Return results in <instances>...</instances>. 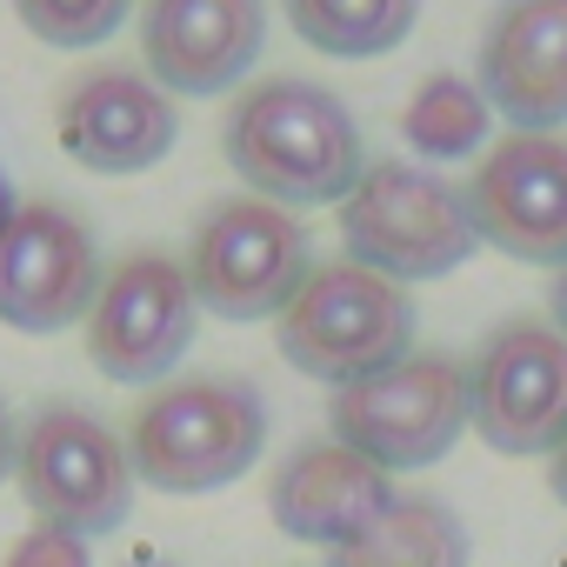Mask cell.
I'll return each mask as SVG.
<instances>
[{"mask_svg": "<svg viewBox=\"0 0 567 567\" xmlns=\"http://www.w3.org/2000/svg\"><path fill=\"white\" fill-rule=\"evenodd\" d=\"M220 147L234 161V174L247 181V194L274 200V207H341L354 194L361 167V127L348 114L341 94L274 74L254 81L220 127Z\"/></svg>", "mask_w": 567, "mask_h": 567, "instance_id": "cell-1", "label": "cell"}, {"mask_svg": "<svg viewBox=\"0 0 567 567\" xmlns=\"http://www.w3.org/2000/svg\"><path fill=\"white\" fill-rule=\"evenodd\" d=\"M267 447V401L254 381L200 374L154 388L127 421V467L154 494H214Z\"/></svg>", "mask_w": 567, "mask_h": 567, "instance_id": "cell-2", "label": "cell"}, {"mask_svg": "<svg viewBox=\"0 0 567 567\" xmlns=\"http://www.w3.org/2000/svg\"><path fill=\"white\" fill-rule=\"evenodd\" d=\"M280 361L321 388H354L401 354H414V301L388 274L361 260H328L301 280V295L280 308Z\"/></svg>", "mask_w": 567, "mask_h": 567, "instance_id": "cell-3", "label": "cell"}, {"mask_svg": "<svg viewBox=\"0 0 567 567\" xmlns=\"http://www.w3.org/2000/svg\"><path fill=\"white\" fill-rule=\"evenodd\" d=\"M334 441L354 447L361 461L408 474V467H434L447 461V447H461V434L474 427V401H467V368L441 348H414L394 368L334 388L328 401Z\"/></svg>", "mask_w": 567, "mask_h": 567, "instance_id": "cell-4", "label": "cell"}, {"mask_svg": "<svg viewBox=\"0 0 567 567\" xmlns=\"http://www.w3.org/2000/svg\"><path fill=\"white\" fill-rule=\"evenodd\" d=\"M341 247H348V260H361V267L388 274L394 288H408V280L454 274L481 247V234H474L467 194L454 181H441L434 167L381 161L341 200Z\"/></svg>", "mask_w": 567, "mask_h": 567, "instance_id": "cell-5", "label": "cell"}, {"mask_svg": "<svg viewBox=\"0 0 567 567\" xmlns=\"http://www.w3.org/2000/svg\"><path fill=\"white\" fill-rule=\"evenodd\" d=\"M181 267H187L194 301L207 315L260 321V315H280L301 295V280L315 274V247H308L301 214L274 207L260 194H234L194 227Z\"/></svg>", "mask_w": 567, "mask_h": 567, "instance_id": "cell-6", "label": "cell"}, {"mask_svg": "<svg viewBox=\"0 0 567 567\" xmlns=\"http://www.w3.org/2000/svg\"><path fill=\"white\" fill-rule=\"evenodd\" d=\"M14 481H21V501L34 507V520L68 527L81 540L114 534L134 514L127 441H114V427L74 401L34 408V421L21 427V447H14Z\"/></svg>", "mask_w": 567, "mask_h": 567, "instance_id": "cell-7", "label": "cell"}, {"mask_svg": "<svg viewBox=\"0 0 567 567\" xmlns=\"http://www.w3.org/2000/svg\"><path fill=\"white\" fill-rule=\"evenodd\" d=\"M474 434L494 454H560L567 447V334L554 321H507L467 361Z\"/></svg>", "mask_w": 567, "mask_h": 567, "instance_id": "cell-8", "label": "cell"}, {"mask_svg": "<svg viewBox=\"0 0 567 567\" xmlns=\"http://www.w3.org/2000/svg\"><path fill=\"white\" fill-rule=\"evenodd\" d=\"M194 280L174 254L147 247L127 254L107 280L101 301L87 315V361L114 381V388H154L194 341Z\"/></svg>", "mask_w": 567, "mask_h": 567, "instance_id": "cell-9", "label": "cell"}, {"mask_svg": "<svg viewBox=\"0 0 567 567\" xmlns=\"http://www.w3.org/2000/svg\"><path fill=\"white\" fill-rule=\"evenodd\" d=\"M101 247L81 214L54 200H21L0 227V321L14 334H61L101 301Z\"/></svg>", "mask_w": 567, "mask_h": 567, "instance_id": "cell-10", "label": "cell"}, {"mask_svg": "<svg viewBox=\"0 0 567 567\" xmlns=\"http://www.w3.org/2000/svg\"><path fill=\"white\" fill-rule=\"evenodd\" d=\"M461 194L481 247L527 267H567V141L560 134L494 141Z\"/></svg>", "mask_w": 567, "mask_h": 567, "instance_id": "cell-11", "label": "cell"}, {"mask_svg": "<svg viewBox=\"0 0 567 567\" xmlns=\"http://www.w3.org/2000/svg\"><path fill=\"white\" fill-rule=\"evenodd\" d=\"M68 161L87 174H141L181 141L174 94H161L141 68H87L61 87L54 107Z\"/></svg>", "mask_w": 567, "mask_h": 567, "instance_id": "cell-12", "label": "cell"}, {"mask_svg": "<svg viewBox=\"0 0 567 567\" xmlns=\"http://www.w3.org/2000/svg\"><path fill=\"white\" fill-rule=\"evenodd\" d=\"M260 0H147L141 14V61L161 94H227L260 61Z\"/></svg>", "mask_w": 567, "mask_h": 567, "instance_id": "cell-13", "label": "cell"}, {"mask_svg": "<svg viewBox=\"0 0 567 567\" xmlns=\"http://www.w3.org/2000/svg\"><path fill=\"white\" fill-rule=\"evenodd\" d=\"M481 94L514 134L567 127V0H501L481 34Z\"/></svg>", "mask_w": 567, "mask_h": 567, "instance_id": "cell-14", "label": "cell"}, {"mask_svg": "<svg viewBox=\"0 0 567 567\" xmlns=\"http://www.w3.org/2000/svg\"><path fill=\"white\" fill-rule=\"evenodd\" d=\"M394 507V474L341 441H301L267 481V514L288 540L348 547Z\"/></svg>", "mask_w": 567, "mask_h": 567, "instance_id": "cell-15", "label": "cell"}, {"mask_svg": "<svg viewBox=\"0 0 567 567\" xmlns=\"http://www.w3.org/2000/svg\"><path fill=\"white\" fill-rule=\"evenodd\" d=\"M328 567H467V527L434 494H394V507L334 547Z\"/></svg>", "mask_w": 567, "mask_h": 567, "instance_id": "cell-16", "label": "cell"}, {"mask_svg": "<svg viewBox=\"0 0 567 567\" xmlns=\"http://www.w3.org/2000/svg\"><path fill=\"white\" fill-rule=\"evenodd\" d=\"M288 21L315 54L374 61V54H394L414 34L421 0H288Z\"/></svg>", "mask_w": 567, "mask_h": 567, "instance_id": "cell-17", "label": "cell"}, {"mask_svg": "<svg viewBox=\"0 0 567 567\" xmlns=\"http://www.w3.org/2000/svg\"><path fill=\"white\" fill-rule=\"evenodd\" d=\"M487 121H494V107L467 74H427L401 114V134L421 161H461L487 141Z\"/></svg>", "mask_w": 567, "mask_h": 567, "instance_id": "cell-18", "label": "cell"}, {"mask_svg": "<svg viewBox=\"0 0 567 567\" xmlns=\"http://www.w3.org/2000/svg\"><path fill=\"white\" fill-rule=\"evenodd\" d=\"M14 14L48 48H94L134 14V0H14Z\"/></svg>", "mask_w": 567, "mask_h": 567, "instance_id": "cell-19", "label": "cell"}, {"mask_svg": "<svg viewBox=\"0 0 567 567\" xmlns=\"http://www.w3.org/2000/svg\"><path fill=\"white\" fill-rule=\"evenodd\" d=\"M8 567H94V554H87V540H81V534L34 520V527L8 547Z\"/></svg>", "mask_w": 567, "mask_h": 567, "instance_id": "cell-20", "label": "cell"}, {"mask_svg": "<svg viewBox=\"0 0 567 567\" xmlns=\"http://www.w3.org/2000/svg\"><path fill=\"white\" fill-rule=\"evenodd\" d=\"M14 447H21V427H14V414H8V401H0V481L14 474Z\"/></svg>", "mask_w": 567, "mask_h": 567, "instance_id": "cell-21", "label": "cell"}, {"mask_svg": "<svg viewBox=\"0 0 567 567\" xmlns=\"http://www.w3.org/2000/svg\"><path fill=\"white\" fill-rule=\"evenodd\" d=\"M547 315H554V328L567 334V267L554 274V288H547Z\"/></svg>", "mask_w": 567, "mask_h": 567, "instance_id": "cell-22", "label": "cell"}, {"mask_svg": "<svg viewBox=\"0 0 567 567\" xmlns=\"http://www.w3.org/2000/svg\"><path fill=\"white\" fill-rule=\"evenodd\" d=\"M547 487H554V501L567 507V447H560V454L547 461Z\"/></svg>", "mask_w": 567, "mask_h": 567, "instance_id": "cell-23", "label": "cell"}, {"mask_svg": "<svg viewBox=\"0 0 567 567\" xmlns=\"http://www.w3.org/2000/svg\"><path fill=\"white\" fill-rule=\"evenodd\" d=\"M14 207H21V200H14V187H8V167H0V227L14 220Z\"/></svg>", "mask_w": 567, "mask_h": 567, "instance_id": "cell-24", "label": "cell"}, {"mask_svg": "<svg viewBox=\"0 0 567 567\" xmlns=\"http://www.w3.org/2000/svg\"><path fill=\"white\" fill-rule=\"evenodd\" d=\"M134 567H181V560H134Z\"/></svg>", "mask_w": 567, "mask_h": 567, "instance_id": "cell-25", "label": "cell"}, {"mask_svg": "<svg viewBox=\"0 0 567 567\" xmlns=\"http://www.w3.org/2000/svg\"><path fill=\"white\" fill-rule=\"evenodd\" d=\"M560 567H567V554H560Z\"/></svg>", "mask_w": 567, "mask_h": 567, "instance_id": "cell-26", "label": "cell"}]
</instances>
